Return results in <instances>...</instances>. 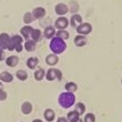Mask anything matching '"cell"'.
<instances>
[{"label":"cell","mask_w":122,"mask_h":122,"mask_svg":"<svg viewBox=\"0 0 122 122\" xmlns=\"http://www.w3.org/2000/svg\"><path fill=\"white\" fill-rule=\"evenodd\" d=\"M121 83H122V78H121Z\"/></svg>","instance_id":"36"},{"label":"cell","mask_w":122,"mask_h":122,"mask_svg":"<svg viewBox=\"0 0 122 122\" xmlns=\"http://www.w3.org/2000/svg\"><path fill=\"white\" fill-rule=\"evenodd\" d=\"M83 122H96V116L93 113H87L84 116Z\"/></svg>","instance_id":"29"},{"label":"cell","mask_w":122,"mask_h":122,"mask_svg":"<svg viewBox=\"0 0 122 122\" xmlns=\"http://www.w3.org/2000/svg\"><path fill=\"white\" fill-rule=\"evenodd\" d=\"M77 122H83V120H82V119H79Z\"/></svg>","instance_id":"35"},{"label":"cell","mask_w":122,"mask_h":122,"mask_svg":"<svg viewBox=\"0 0 122 122\" xmlns=\"http://www.w3.org/2000/svg\"><path fill=\"white\" fill-rule=\"evenodd\" d=\"M74 111L79 113V116H82L86 112V106L82 102L77 103V104H74Z\"/></svg>","instance_id":"23"},{"label":"cell","mask_w":122,"mask_h":122,"mask_svg":"<svg viewBox=\"0 0 122 122\" xmlns=\"http://www.w3.org/2000/svg\"><path fill=\"white\" fill-rule=\"evenodd\" d=\"M43 117H45L46 121L52 122L56 119V112L52 109H46L45 112H43Z\"/></svg>","instance_id":"17"},{"label":"cell","mask_w":122,"mask_h":122,"mask_svg":"<svg viewBox=\"0 0 122 122\" xmlns=\"http://www.w3.org/2000/svg\"><path fill=\"white\" fill-rule=\"evenodd\" d=\"M0 81L1 82H6V83H9V82H12L13 81V76L8 71H3L0 73Z\"/></svg>","instance_id":"15"},{"label":"cell","mask_w":122,"mask_h":122,"mask_svg":"<svg viewBox=\"0 0 122 122\" xmlns=\"http://www.w3.org/2000/svg\"><path fill=\"white\" fill-rule=\"evenodd\" d=\"M57 122H69L67 120V118H64V117H59L58 119H57Z\"/></svg>","instance_id":"31"},{"label":"cell","mask_w":122,"mask_h":122,"mask_svg":"<svg viewBox=\"0 0 122 122\" xmlns=\"http://www.w3.org/2000/svg\"><path fill=\"white\" fill-rule=\"evenodd\" d=\"M64 88H66V90L68 92H72V93H74L78 90V86L76 82H68V83H66Z\"/></svg>","instance_id":"24"},{"label":"cell","mask_w":122,"mask_h":122,"mask_svg":"<svg viewBox=\"0 0 122 122\" xmlns=\"http://www.w3.org/2000/svg\"><path fill=\"white\" fill-rule=\"evenodd\" d=\"M41 36H42L41 30H39V29H33V31H32V33H31V39L33 40V41L38 42L39 40H40V38H41Z\"/></svg>","instance_id":"27"},{"label":"cell","mask_w":122,"mask_h":122,"mask_svg":"<svg viewBox=\"0 0 122 122\" xmlns=\"http://www.w3.org/2000/svg\"><path fill=\"white\" fill-rule=\"evenodd\" d=\"M38 64H39V59L36 58V57H30L27 60V67L29 69H35Z\"/></svg>","instance_id":"21"},{"label":"cell","mask_w":122,"mask_h":122,"mask_svg":"<svg viewBox=\"0 0 122 122\" xmlns=\"http://www.w3.org/2000/svg\"><path fill=\"white\" fill-rule=\"evenodd\" d=\"M45 77H46V71H45V69L39 68V69H37V70H36V72H35V79L37 81H41Z\"/></svg>","instance_id":"22"},{"label":"cell","mask_w":122,"mask_h":122,"mask_svg":"<svg viewBox=\"0 0 122 122\" xmlns=\"http://www.w3.org/2000/svg\"><path fill=\"white\" fill-rule=\"evenodd\" d=\"M80 119V116H79V113L76 112V111H70V112H68L67 114V120L69 122H77L78 120Z\"/></svg>","instance_id":"20"},{"label":"cell","mask_w":122,"mask_h":122,"mask_svg":"<svg viewBox=\"0 0 122 122\" xmlns=\"http://www.w3.org/2000/svg\"><path fill=\"white\" fill-rule=\"evenodd\" d=\"M58 103L59 106L62 107L63 109H69L72 106L76 104V96L72 92H62L59 94L58 98Z\"/></svg>","instance_id":"1"},{"label":"cell","mask_w":122,"mask_h":122,"mask_svg":"<svg viewBox=\"0 0 122 122\" xmlns=\"http://www.w3.org/2000/svg\"><path fill=\"white\" fill-rule=\"evenodd\" d=\"M10 37L8 33H1L0 35V48L2 49H7L8 48V46H9V42H10Z\"/></svg>","instance_id":"9"},{"label":"cell","mask_w":122,"mask_h":122,"mask_svg":"<svg viewBox=\"0 0 122 122\" xmlns=\"http://www.w3.org/2000/svg\"><path fill=\"white\" fill-rule=\"evenodd\" d=\"M7 97H8V94H7V92L3 89H0V101H3V100L7 99Z\"/></svg>","instance_id":"30"},{"label":"cell","mask_w":122,"mask_h":122,"mask_svg":"<svg viewBox=\"0 0 122 122\" xmlns=\"http://www.w3.org/2000/svg\"><path fill=\"white\" fill-rule=\"evenodd\" d=\"M68 26H69V20L66 17H59L55 21V28L58 30H66Z\"/></svg>","instance_id":"6"},{"label":"cell","mask_w":122,"mask_h":122,"mask_svg":"<svg viewBox=\"0 0 122 122\" xmlns=\"http://www.w3.org/2000/svg\"><path fill=\"white\" fill-rule=\"evenodd\" d=\"M32 122H43V121H42V120H40V119H35Z\"/></svg>","instance_id":"33"},{"label":"cell","mask_w":122,"mask_h":122,"mask_svg":"<svg viewBox=\"0 0 122 122\" xmlns=\"http://www.w3.org/2000/svg\"><path fill=\"white\" fill-rule=\"evenodd\" d=\"M0 49H1V48H0Z\"/></svg>","instance_id":"37"},{"label":"cell","mask_w":122,"mask_h":122,"mask_svg":"<svg viewBox=\"0 0 122 122\" xmlns=\"http://www.w3.org/2000/svg\"><path fill=\"white\" fill-rule=\"evenodd\" d=\"M36 48H37V42L33 41L32 39L26 40V42H25V49H26L27 51L32 52V51H35Z\"/></svg>","instance_id":"19"},{"label":"cell","mask_w":122,"mask_h":122,"mask_svg":"<svg viewBox=\"0 0 122 122\" xmlns=\"http://www.w3.org/2000/svg\"><path fill=\"white\" fill-rule=\"evenodd\" d=\"M46 79L48 81H53V80H62V72H61L59 69H49L47 72H46Z\"/></svg>","instance_id":"4"},{"label":"cell","mask_w":122,"mask_h":122,"mask_svg":"<svg viewBox=\"0 0 122 122\" xmlns=\"http://www.w3.org/2000/svg\"><path fill=\"white\" fill-rule=\"evenodd\" d=\"M3 58H5V55H3V50L0 49V61H2Z\"/></svg>","instance_id":"32"},{"label":"cell","mask_w":122,"mask_h":122,"mask_svg":"<svg viewBox=\"0 0 122 122\" xmlns=\"http://www.w3.org/2000/svg\"><path fill=\"white\" fill-rule=\"evenodd\" d=\"M76 29H77V32L79 35L88 36L89 33H91V31H92V25L89 22H82L81 25H79Z\"/></svg>","instance_id":"5"},{"label":"cell","mask_w":122,"mask_h":122,"mask_svg":"<svg viewBox=\"0 0 122 122\" xmlns=\"http://www.w3.org/2000/svg\"><path fill=\"white\" fill-rule=\"evenodd\" d=\"M22 42H23V38L19 35H15L10 38V42L9 46H8V50L9 51H12V50H16L17 52H21L22 51Z\"/></svg>","instance_id":"3"},{"label":"cell","mask_w":122,"mask_h":122,"mask_svg":"<svg viewBox=\"0 0 122 122\" xmlns=\"http://www.w3.org/2000/svg\"><path fill=\"white\" fill-rule=\"evenodd\" d=\"M0 89H2V82L0 81Z\"/></svg>","instance_id":"34"},{"label":"cell","mask_w":122,"mask_h":122,"mask_svg":"<svg viewBox=\"0 0 122 122\" xmlns=\"http://www.w3.org/2000/svg\"><path fill=\"white\" fill-rule=\"evenodd\" d=\"M70 23H71V27H73V28H77L79 25L82 23V17L80 15H73V16L71 17V20H70Z\"/></svg>","instance_id":"18"},{"label":"cell","mask_w":122,"mask_h":122,"mask_svg":"<svg viewBox=\"0 0 122 122\" xmlns=\"http://www.w3.org/2000/svg\"><path fill=\"white\" fill-rule=\"evenodd\" d=\"M50 50L52 51L53 55H61V53H63L66 51V49H67V43L64 40L62 39L58 38V37H53L51 39V41H50Z\"/></svg>","instance_id":"2"},{"label":"cell","mask_w":122,"mask_h":122,"mask_svg":"<svg viewBox=\"0 0 122 122\" xmlns=\"http://www.w3.org/2000/svg\"><path fill=\"white\" fill-rule=\"evenodd\" d=\"M32 15H33V18L36 19H41L46 16V9L42 8V7H37L32 10Z\"/></svg>","instance_id":"10"},{"label":"cell","mask_w":122,"mask_h":122,"mask_svg":"<svg viewBox=\"0 0 122 122\" xmlns=\"http://www.w3.org/2000/svg\"><path fill=\"white\" fill-rule=\"evenodd\" d=\"M32 110H33V107H32V104L29 101H25V102L21 104V112H22L23 114L28 116V114H30V113L32 112Z\"/></svg>","instance_id":"16"},{"label":"cell","mask_w":122,"mask_h":122,"mask_svg":"<svg viewBox=\"0 0 122 122\" xmlns=\"http://www.w3.org/2000/svg\"><path fill=\"white\" fill-rule=\"evenodd\" d=\"M16 77L18 78V80L20 81H26L28 79V73L25 70H18L16 73Z\"/></svg>","instance_id":"26"},{"label":"cell","mask_w":122,"mask_h":122,"mask_svg":"<svg viewBox=\"0 0 122 122\" xmlns=\"http://www.w3.org/2000/svg\"><path fill=\"white\" fill-rule=\"evenodd\" d=\"M56 37H58V38H60L66 41L67 39H69L70 35H69V32L66 31V30H58V31L56 32Z\"/></svg>","instance_id":"25"},{"label":"cell","mask_w":122,"mask_h":122,"mask_svg":"<svg viewBox=\"0 0 122 122\" xmlns=\"http://www.w3.org/2000/svg\"><path fill=\"white\" fill-rule=\"evenodd\" d=\"M19 63V58L17 56H10L6 59V64L10 68H15Z\"/></svg>","instance_id":"14"},{"label":"cell","mask_w":122,"mask_h":122,"mask_svg":"<svg viewBox=\"0 0 122 122\" xmlns=\"http://www.w3.org/2000/svg\"><path fill=\"white\" fill-rule=\"evenodd\" d=\"M73 42L77 47H84V46L88 43V40H87V37H86V36L78 35V36H76Z\"/></svg>","instance_id":"11"},{"label":"cell","mask_w":122,"mask_h":122,"mask_svg":"<svg viewBox=\"0 0 122 122\" xmlns=\"http://www.w3.org/2000/svg\"><path fill=\"white\" fill-rule=\"evenodd\" d=\"M58 62H59V58H58V56L57 55L50 53V55H48L47 57H46V63L48 64V66L53 67V66H56Z\"/></svg>","instance_id":"13"},{"label":"cell","mask_w":122,"mask_h":122,"mask_svg":"<svg viewBox=\"0 0 122 122\" xmlns=\"http://www.w3.org/2000/svg\"><path fill=\"white\" fill-rule=\"evenodd\" d=\"M33 21H35V18H33L32 12H26L23 15V22L26 25H29V23L33 22Z\"/></svg>","instance_id":"28"},{"label":"cell","mask_w":122,"mask_h":122,"mask_svg":"<svg viewBox=\"0 0 122 122\" xmlns=\"http://www.w3.org/2000/svg\"><path fill=\"white\" fill-rule=\"evenodd\" d=\"M55 11L57 15L62 17L69 12V8H68V6L64 5V3H58V5H56V7H55Z\"/></svg>","instance_id":"7"},{"label":"cell","mask_w":122,"mask_h":122,"mask_svg":"<svg viewBox=\"0 0 122 122\" xmlns=\"http://www.w3.org/2000/svg\"><path fill=\"white\" fill-rule=\"evenodd\" d=\"M32 31H33V28H32L31 26H29V25H26V26L22 27L21 30H20V33H21L20 36H21L22 38H25L26 40H28V39L31 38Z\"/></svg>","instance_id":"8"},{"label":"cell","mask_w":122,"mask_h":122,"mask_svg":"<svg viewBox=\"0 0 122 122\" xmlns=\"http://www.w3.org/2000/svg\"><path fill=\"white\" fill-rule=\"evenodd\" d=\"M56 28L55 27H52V26H49L47 27L45 29V32L42 33V35L45 36V38L46 39H49V40H51L53 37H56Z\"/></svg>","instance_id":"12"}]
</instances>
